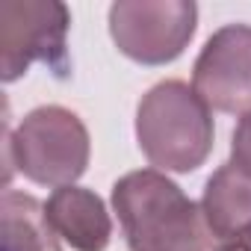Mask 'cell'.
Returning <instances> with one entry per match:
<instances>
[{
	"mask_svg": "<svg viewBox=\"0 0 251 251\" xmlns=\"http://www.w3.org/2000/svg\"><path fill=\"white\" fill-rule=\"evenodd\" d=\"M112 210L130 251H219L222 239L175 180L157 169L124 175L112 186Z\"/></svg>",
	"mask_w": 251,
	"mask_h": 251,
	"instance_id": "1",
	"label": "cell"
},
{
	"mask_svg": "<svg viewBox=\"0 0 251 251\" xmlns=\"http://www.w3.org/2000/svg\"><path fill=\"white\" fill-rule=\"evenodd\" d=\"M136 139L157 172H195L213 148L210 106L183 80H163L139 100Z\"/></svg>",
	"mask_w": 251,
	"mask_h": 251,
	"instance_id": "2",
	"label": "cell"
},
{
	"mask_svg": "<svg viewBox=\"0 0 251 251\" xmlns=\"http://www.w3.org/2000/svg\"><path fill=\"white\" fill-rule=\"evenodd\" d=\"M6 166L39 186H74L89 166V130L65 106H39L6 133Z\"/></svg>",
	"mask_w": 251,
	"mask_h": 251,
	"instance_id": "3",
	"label": "cell"
},
{
	"mask_svg": "<svg viewBox=\"0 0 251 251\" xmlns=\"http://www.w3.org/2000/svg\"><path fill=\"white\" fill-rule=\"evenodd\" d=\"M68 27L71 15L59 0H3L0 3V77L3 83L27 74L33 62H45L56 77H65Z\"/></svg>",
	"mask_w": 251,
	"mask_h": 251,
	"instance_id": "4",
	"label": "cell"
},
{
	"mask_svg": "<svg viewBox=\"0 0 251 251\" xmlns=\"http://www.w3.org/2000/svg\"><path fill=\"white\" fill-rule=\"evenodd\" d=\"M198 27L192 0H118L109 6V36L115 48L142 65L177 59Z\"/></svg>",
	"mask_w": 251,
	"mask_h": 251,
	"instance_id": "5",
	"label": "cell"
},
{
	"mask_svg": "<svg viewBox=\"0 0 251 251\" xmlns=\"http://www.w3.org/2000/svg\"><path fill=\"white\" fill-rule=\"evenodd\" d=\"M195 95L216 112H251V27L227 24L201 48L192 68Z\"/></svg>",
	"mask_w": 251,
	"mask_h": 251,
	"instance_id": "6",
	"label": "cell"
},
{
	"mask_svg": "<svg viewBox=\"0 0 251 251\" xmlns=\"http://www.w3.org/2000/svg\"><path fill=\"white\" fill-rule=\"evenodd\" d=\"M53 233L74 251H103L112 236L106 204L83 186H59L45 204Z\"/></svg>",
	"mask_w": 251,
	"mask_h": 251,
	"instance_id": "7",
	"label": "cell"
},
{
	"mask_svg": "<svg viewBox=\"0 0 251 251\" xmlns=\"http://www.w3.org/2000/svg\"><path fill=\"white\" fill-rule=\"evenodd\" d=\"M201 210L222 242L251 227V175L239 172L233 163L216 169L204 183Z\"/></svg>",
	"mask_w": 251,
	"mask_h": 251,
	"instance_id": "8",
	"label": "cell"
},
{
	"mask_svg": "<svg viewBox=\"0 0 251 251\" xmlns=\"http://www.w3.org/2000/svg\"><path fill=\"white\" fill-rule=\"evenodd\" d=\"M230 163L251 175V112L239 118L236 130H233V139H230Z\"/></svg>",
	"mask_w": 251,
	"mask_h": 251,
	"instance_id": "9",
	"label": "cell"
},
{
	"mask_svg": "<svg viewBox=\"0 0 251 251\" xmlns=\"http://www.w3.org/2000/svg\"><path fill=\"white\" fill-rule=\"evenodd\" d=\"M219 251H251V227H245V230H239L236 236L225 239Z\"/></svg>",
	"mask_w": 251,
	"mask_h": 251,
	"instance_id": "10",
	"label": "cell"
}]
</instances>
